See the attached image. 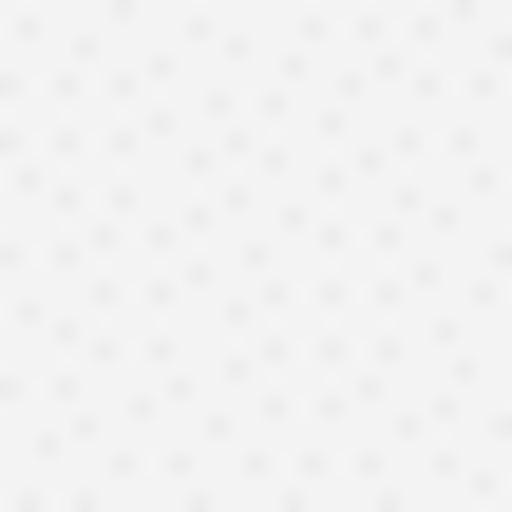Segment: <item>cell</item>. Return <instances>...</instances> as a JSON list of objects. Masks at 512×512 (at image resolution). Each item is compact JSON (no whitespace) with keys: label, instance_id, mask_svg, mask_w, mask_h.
I'll use <instances>...</instances> for the list:
<instances>
[]
</instances>
